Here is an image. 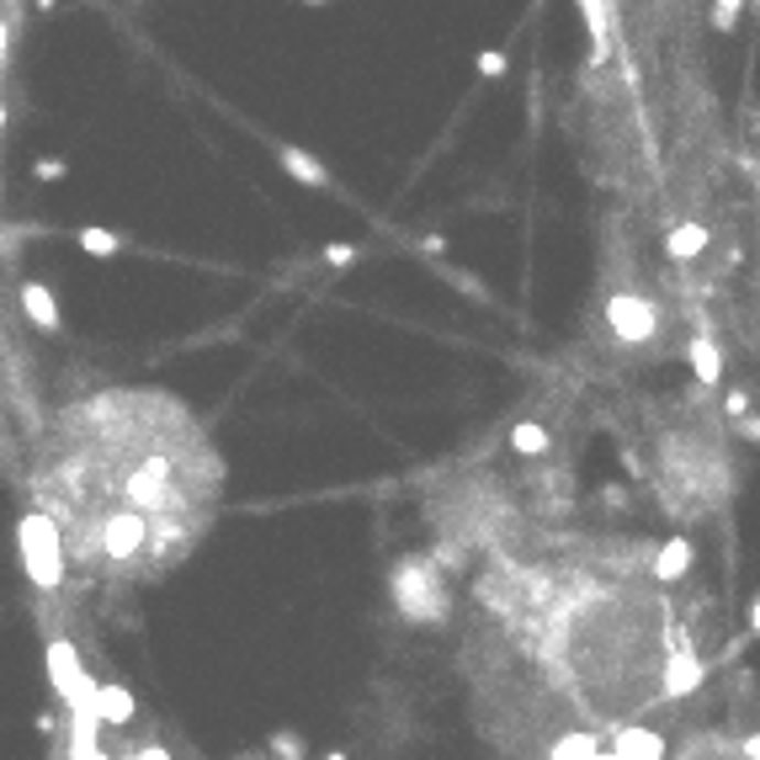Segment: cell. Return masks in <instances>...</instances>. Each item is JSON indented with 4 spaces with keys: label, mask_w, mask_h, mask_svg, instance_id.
Listing matches in <instances>:
<instances>
[{
    "label": "cell",
    "mask_w": 760,
    "mask_h": 760,
    "mask_svg": "<svg viewBox=\"0 0 760 760\" xmlns=\"http://www.w3.org/2000/svg\"><path fill=\"white\" fill-rule=\"evenodd\" d=\"M304 6H330V0H304Z\"/></svg>",
    "instance_id": "cell-24"
},
{
    "label": "cell",
    "mask_w": 760,
    "mask_h": 760,
    "mask_svg": "<svg viewBox=\"0 0 760 760\" xmlns=\"http://www.w3.org/2000/svg\"><path fill=\"white\" fill-rule=\"evenodd\" d=\"M75 245H80L86 256H118V250H122V240L112 235V229H80Z\"/></svg>",
    "instance_id": "cell-15"
},
{
    "label": "cell",
    "mask_w": 760,
    "mask_h": 760,
    "mask_svg": "<svg viewBox=\"0 0 760 760\" xmlns=\"http://www.w3.org/2000/svg\"><path fill=\"white\" fill-rule=\"evenodd\" d=\"M17 304H22V314H28V319H32V325H37L43 335H59V304H54L48 282H37V276L17 282Z\"/></svg>",
    "instance_id": "cell-7"
},
{
    "label": "cell",
    "mask_w": 760,
    "mask_h": 760,
    "mask_svg": "<svg viewBox=\"0 0 760 760\" xmlns=\"http://www.w3.org/2000/svg\"><path fill=\"white\" fill-rule=\"evenodd\" d=\"M734 11H739V0H718V11H713V28H734Z\"/></svg>",
    "instance_id": "cell-21"
},
{
    "label": "cell",
    "mask_w": 760,
    "mask_h": 760,
    "mask_svg": "<svg viewBox=\"0 0 760 760\" xmlns=\"http://www.w3.org/2000/svg\"><path fill=\"white\" fill-rule=\"evenodd\" d=\"M511 447H517L521 457H543L547 453V431L538 426V421H521V426L511 431Z\"/></svg>",
    "instance_id": "cell-14"
},
{
    "label": "cell",
    "mask_w": 760,
    "mask_h": 760,
    "mask_svg": "<svg viewBox=\"0 0 760 760\" xmlns=\"http://www.w3.org/2000/svg\"><path fill=\"white\" fill-rule=\"evenodd\" d=\"M17 553H22V569H28V579L37 590H59L64 585V569H69L64 538L43 511H28V517L17 521Z\"/></svg>",
    "instance_id": "cell-3"
},
{
    "label": "cell",
    "mask_w": 760,
    "mask_h": 760,
    "mask_svg": "<svg viewBox=\"0 0 760 760\" xmlns=\"http://www.w3.org/2000/svg\"><path fill=\"white\" fill-rule=\"evenodd\" d=\"M389 596H394V611L415 628H436L453 617V590H447V575L436 558H421V553H404L389 575Z\"/></svg>",
    "instance_id": "cell-2"
},
{
    "label": "cell",
    "mask_w": 760,
    "mask_h": 760,
    "mask_svg": "<svg viewBox=\"0 0 760 760\" xmlns=\"http://www.w3.org/2000/svg\"><path fill=\"white\" fill-rule=\"evenodd\" d=\"M665 250H670V261H697L702 250H707V229H702L697 218H681L665 235Z\"/></svg>",
    "instance_id": "cell-11"
},
{
    "label": "cell",
    "mask_w": 760,
    "mask_h": 760,
    "mask_svg": "<svg viewBox=\"0 0 760 760\" xmlns=\"http://www.w3.org/2000/svg\"><path fill=\"white\" fill-rule=\"evenodd\" d=\"M479 75H506V54L500 48H485L479 54Z\"/></svg>",
    "instance_id": "cell-20"
},
{
    "label": "cell",
    "mask_w": 760,
    "mask_h": 760,
    "mask_svg": "<svg viewBox=\"0 0 760 760\" xmlns=\"http://www.w3.org/2000/svg\"><path fill=\"white\" fill-rule=\"evenodd\" d=\"M276 165H282L298 186H330V171H325L308 150H298V144H282V150H276Z\"/></svg>",
    "instance_id": "cell-10"
},
{
    "label": "cell",
    "mask_w": 760,
    "mask_h": 760,
    "mask_svg": "<svg viewBox=\"0 0 760 760\" xmlns=\"http://www.w3.org/2000/svg\"><path fill=\"white\" fill-rule=\"evenodd\" d=\"M267 756L272 760H304V739H298V734H272Z\"/></svg>",
    "instance_id": "cell-16"
},
{
    "label": "cell",
    "mask_w": 760,
    "mask_h": 760,
    "mask_svg": "<svg viewBox=\"0 0 760 760\" xmlns=\"http://www.w3.org/2000/svg\"><path fill=\"white\" fill-rule=\"evenodd\" d=\"M122 760H176V756H171L165 745H133V750H128Z\"/></svg>",
    "instance_id": "cell-17"
},
{
    "label": "cell",
    "mask_w": 760,
    "mask_h": 760,
    "mask_svg": "<svg viewBox=\"0 0 760 760\" xmlns=\"http://www.w3.org/2000/svg\"><path fill=\"white\" fill-rule=\"evenodd\" d=\"M692 367H697V383H702V389H718V378H724V357H718V346H713L707 335H697V340H692Z\"/></svg>",
    "instance_id": "cell-13"
},
{
    "label": "cell",
    "mask_w": 760,
    "mask_h": 760,
    "mask_svg": "<svg viewBox=\"0 0 760 760\" xmlns=\"http://www.w3.org/2000/svg\"><path fill=\"white\" fill-rule=\"evenodd\" d=\"M607 319H611V335L628 340V346H643L660 335V308L649 304L643 293H617L607 304Z\"/></svg>",
    "instance_id": "cell-5"
},
{
    "label": "cell",
    "mask_w": 760,
    "mask_h": 760,
    "mask_svg": "<svg viewBox=\"0 0 760 760\" xmlns=\"http://www.w3.org/2000/svg\"><path fill=\"white\" fill-rule=\"evenodd\" d=\"M91 713L107 724V729H128L133 724V697H128V686H96V697H91Z\"/></svg>",
    "instance_id": "cell-9"
},
{
    "label": "cell",
    "mask_w": 760,
    "mask_h": 760,
    "mask_svg": "<svg viewBox=\"0 0 760 760\" xmlns=\"http://www.w3.org/2000/svg\"><path fill=\"white\" fill-rule=\"evenodd\" d=\"M579 17L590 28V43H596V59L611 54V0H579Z\"/></svg>",
    "instance_id": "cell-12"
},
{
    "label": "cell",
    "mask_w": 760,
    "mask_h": 760,
    "mask_svg": "<svg viewBox=\"0 0 760 760\" xmlns=\"http://www.w3.org/2000/svg\"><path fill=\"white\" fill-rule=\"evenodd\" d=\"M686 569H692V543H686V538H665V543L654 547V558H649L654 585H675Z\"/></svg>",
    "instance_id": "cell-8"
},
{
    "label": "cell",
    "mask_w": 760,
    "mask_h": 760,
    "mask_svg": "<svg viewBox=\"0 0 760 760\" xmlns=\"http://www.w3.org/2000/svg\"><path fill=\"white\" fill-rule=\"evenodd\" d=\"M6 48H11V22H6V11H0V64H6Z\"/></svg>",
    "instance_id": "cell-22"
},
{
    "label": "cell",
    "mask_w": 760,
    "mask_h": 760,
    "mask_svg": "<svg viewBox=\"0 0 760 760\" xmlns=\"http://www.w3.org/2000/svg\"><path fill=\"white\" fill-rule=\"evenodd\" d=\"M32 171H37V182H64V176H69V171H64V160H37Z\"/></svg>",
    "instance_id": "cell-18"
},
{
    "label": "cell",
    "mask_w": 760,
    "mask_h": 760,
    "mask_svg": "<svg viewBox=\"0 0 760 760\" xmlns=\"http://www.w3.org/2000/svg\"><path fill=\"white\" fill-rule=\"evenodd\" d=\"M32 495L59 526L64 558L101 575H150L208 526L218 457L176 399L112 389L54 421Z\"/></svg>",
    "instance_id": "cell-1"
},
{
    "label": "cell",
    "mask_w": 760,
    "mask_h": 760,
    "mask_svg": "<svg viewBox=\"0 0 760 760\" xmlns=\"http://www.w3.org/2000/svg\"><path fill=\"white\" fill-rule=\"evenodd\" d=\"M48 681H54V697L64 702V713L69 707H91L96 681L86 675V665H80V654H75L69 639H48Z\"/></svg>",
    "instance_id": "cell-4"
},
{
    "label": "cell",
    "mask_w": 760,
    "mask_h": 760,
    "mask_svg": "<svg viewBox=\"0 0 760 760\" xmlns=\"http://www.w3.org/2000/svg\"><path fill=\"white\" fill-rule=\"evenodd\" d=\"M325 261L330 267H351L357 261V245H325Z\"/></svg>",
    "instance_id": "cell-19"
},
{
    "label": "cell",
    "mask_w": 760,
    "mask_h": 760,
    "mask_svg": "<svg viewBox=\"0 0 760 760\" xmlns=\"http://www.w3.org/2000/svg\"><path fill=\"white\" fill-rule=\"evenodd\" d=\"M64 760H107L101 750V718L91 707H69V745H64Z\"/></svg>",
    "instance_id": "cell-6"
},
{
    "label": "cell",
    "mask_w": 760,
    "mask_h": 760,
    "mask_svg": "<svg viewBox=\"0 0 760 760\" xmlns=\"http://www.w3.org/2000/svg\"><path fill=\"white\" fill-rule=\"evenodd\" d=\"M0 133H6V101H0Z\"/></svg>",
    "instance_id": "cell-23"
}]
</instances>
